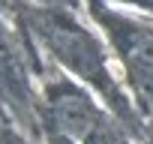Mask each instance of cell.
Here are the masks:
<instances>
[{
	"mask_svg": "<svg viewBox=\"0 0 153 144\" xmlns=\"http://www.w3.org/2000/svg\"><path fill=\"white\" fill-rule=\"evenodd\" d=\"M42 36L45 42L51 45V51L69 66L75 69L78 75L96 81L102 90H111V81H108V72H105V60H102V51L96 48V42L78 27L60 15H48L42 18Z\"/></svg>",
	"mask_w": 153,
	"mask_h": 144,
	"instance_id": "obj_1",
	"label": "cell"
},
{
	"mask_svg": "<svg viewBox=\"0 0 153 144\" xmlns=\"http://www.w3.org/2000/svg\"><path fill=\"white\" fill-rule=\"evenodd\" d=\"M114 39L123 51V60H126L129 72L138 78V84L153 90V33L123 24L120 30H114Z\"/></svg>",
	"mask_w": 153,
	"mask_h": 144,
	"instance_id": "obj_2",
	"label": "cell"
}]
</instances>
